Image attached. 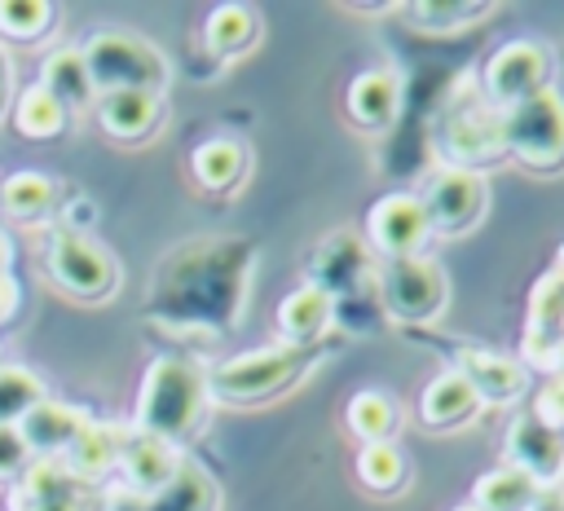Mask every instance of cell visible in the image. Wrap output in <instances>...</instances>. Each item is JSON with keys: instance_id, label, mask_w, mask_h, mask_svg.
<instances>
[{"instance_id": "6da1fadb", "label": "cell", "mask_w": 564, "mask_h": 511, "mask_svg": "<svg viewBox=\"0 0 564 511\" xmlns=\"http://www.w3.org/2000/svg\"><path fill=\"white\" fill-rule=\"evenodd\" d=\"M207 405V374L198 370V361L189 357H159L145 379H141V396H137V432L176 445L181 436H189L203 418Z\"/></svg>"}, {"instance_id": "7a4b0ae2", "label": "cell", "mask_w": 564, "mask_h": 511, "mask_svg": "<svg viewBox=\"0 0 564 511\" xmlns=\"http://www.w3.org/2000/svg\"><path fill=\"white\" fill-rule=\"evenodd\" d=\"M84 66L93 79V93H163L167 84V62L163 53L132 35V31H97L84 40Z\"/></svg>"}, {"instance_id": "3957f363", "label": "cell", "mask_w": 564, "mask_h": 511, "mask_svg": "<svg viewBox=\"0 0 564 511\" xmlns=\"http://www.w3.org/2000/svg\"><path fill=\"white\" fill-rule=\"evenodd\" d=\"M498 132H502V150L516 163L533 172L560 167L564 163V97L546 88L520 106H507V115L498 119Z\"/></svg>"}, {"instance_id": "277c9868", "label": "cell", "mask_w": 564, "mask_h": 511, "mask_svg": "<svg viewBox=\"0 0 564 511\" xmlns=\"http://www.w3.org/2000/svg\"><path fill=\"white\" fill-rule=\"evenodd\" d=\"M308 361V348H251L242 357H229L207 374V396L220 401H260L282 392Z\"/></svg>"}, {"instance_id": "5b68a950", "label": "cell", "mask_w": 564, "mask_h": 511, "mask_svg": "<svg viewBox=\"0 0 564 511\" xmlns=\"http://www.w3.org/2000/svg\"><path fill=\"white\" fill-rule=\"evenodd\" d=\"M419 207L427 216V229L436 233H463L471 229L489 207V181L471 167H436L419 185Z\"/></svg>"}, {"instance_id": "8992f818", "label": "cell", "mask_w": 564, "mask_h": 511, "mask_svg": "<svg viewBox=\"0 0 564 511\" xmlns=\"http://www.w3.org/2000/svg\"><path fill=\"white\" fill-rule=\"evenodd\" d=\"M445 273L436 260L423 256H401L388 260L379 273V300L397 322H432L445 308Z\"/></svg>"}, {"instance_id": "52a82bcc", "label": "cell", "mask_w": 564, "mask_h": 511, "mask_svg": "<svg viewBox=\"0 0 564 511\" xmlns=\"http://www.w3.org/2000/svg\"><path fill=\"white\" fill-rule=\"evenodd\" d=\"M44 264H48V278L79 300H101L115 286V260L88 233H75V229L53 233Z\"/></svg>"}, {"instance_id": "ba28073f", "label": "cell", "mask_w": 564, "mask_h": 511, "mask_svg": "<svg viewBox=\"0 0 564 511\" xmlns=\"http://www.w3.org/2000/svg\"><path fill=\"white\" fill-rule=\"evenodd\" d=\"M546 75H551V62L533 40H511L485 62V88L502 106H520L546 93Z\"/></svg>"}, {"instance_id": "9c48e42d", "label": "cell", "mask_w": 564, "mask_h": 511, "mask_svg": "<svg viewBox=\"0 0 564 511\" xmlns=\"http://www.w3.org/2000/svg\"><path fill=\"white\" fill-rule=\"evenodd\" d=\"M366 233L375 251H383L388 260H401V256H414L432 229L414 194H383L366 216Z\"/></svg>"}, {"instance_id": "30bf717a", "label": "cell", "mask_w": 564, "mask_h": 511, "mask_svg": "<svg viewBox=\"0 0 564 511\" xmlns=\"http://www.w3.org/2000/svg\"><path fill=\"white\" fill-rule=\"evenodd\" d=\"M507 458H511L507 467L524 471L533 485H546V480H555V476L564 471V441L546 427V418L524 414V418H516V427H511Z\"/></svg>"}, {"instance_id": "8fae6325", "label": "cell", "mask_w": 564, "mask_h": 511, "mask_svg": "<svg viewBox=\"0 0 564 511\" xmlns=\"http://www.w3.org/2000/svg\"><path fill=\"white\" fill-rule=\"evenodd\" d=\"M88 485L66 471V463H40L22 476V489L13 493V511H84Z\"/></svg>"}, {"instance_id": "7c38bea8", "label": "cell", "mask_w": 564, "mask_h": 511, "mask_svg": "<svg viewBox=\"0 0 564 511\" xmlns=\"http://www.w3.org/2000/svg\"><path fill=\"white\" fill-rule=\"evenodd\" d=\"M330 317H335V300L322 286H313V282L295 286L278 304V330H282V339L291 348H313L330 330Z\"/></svg>"}, {"instance_id": "4fadbf2b", "label": "cell", "mask_w": 564, "mask_h": 511, "mask_svg": "<svg viewBox=\"0 0 564 511\" xmlns=\"http://www.w3.org/2000/svg\"><path fill=\"white\" fill-rule=\"evenodd\" d=\"M119 467H123V480L132 493L141 498H154L181 467L176 449L167 441H154V436H123V449H119Z\"/></svg>"}, {"instance_id": "5bb4252c", "label": "cell", "mask_w": 564, "mask_h": 511, "mask_svg": "<svg viewBox=\"0 0 564 511\" xmlns=\"http://www.w3.org/2000/svg\"><path fill=\"white\" fill-rule=\"evenodd\" d=\"M370 269V251L361 247V238L352 233H330L322 238L317 256H313V286H322L330 300L335 295H348Z\"/></svg>"}, {"instance_id": "9a60e30c", "label": "cell", "mask_w": 564, "mask_h": 511, "mask_svg": "<svg viewBox=\"0 0 564 511\" xmlns=\"http://www.w3.org/2000/svg\"><path fill=\"white\" fill-rule=\"evenodd\" d=\"M348 115L357 128L366 132H383L397 110H401V84L392 70H361L352 84H348V97H344Z\"/></svg>"}, {"instance_id": "2e32d148", "label": "cell", "mask_w": 564, "mask_h": 511, "mask_svg": "<svg viewBox=\"0 0 564 511\" xmlns=\"http://www.w3.org/2000/svg\"><path fill=\"white\" fill-rule=\"evenodd\" d=\"M485 401L476 396V388L458 374V370H445V374H436L427 388H423V396H419V418L427 423V427H458V423H467L476 410H480Z\"/></svg>"}, {"instance_id": "e0dca14e", "label": "cell", "mask_w": 564, "mask_h": 511, "mask_svg": "<svg viewBox=\"0 0 564 511\" xmlns=\"http://www.w3.org/2000/svg\"><path fill=\"white\" fill-rule=\"evenodd\" d=\"M84 423H88L84 410L62 405V401H40V405L18 423V432H22V441L31 445V454H66L70 441L84 432Z\"/></svg>"}, {"instance_id": "ac0fdd59", "label": "cell", "mask_w": 564, "mask_h": 511, "mask_svg": "<svg viewBox=\"0 0 564 511\" xmlns=\"http://www.w3.org/2000/svg\"><path fill=\"white\" fill-rule=\"evenodd\" d=\"M97 123L115 141H141L159 128V97L154 93H101Z\"/></svg>"}, {"instance_id": "d6986e66", "label": "cell", "mask_w": 564, "mask_h": 511, "mask_svg": "<svg viewBox=\"0 0 564 511\" xmlns=\"http://www.w3.org/2000/svg\"><path fill=\"white\" fill-rule=\"evenodd\" d=\"M458 374L476 388L480 401H511V396L524 392V370H520V361H511V357H502V352H485V348H480V352H463Z\"/></svg>"}, {"instance_id": "ffe728a7", "label": "cell", "mask_w": 564, "mask_h": 511, "mask_svg": "<svg viewBox=\"0 0 564 511\" xmlns=\"http://www.w3.org/2000/svg\"><path fill=\"white\" fill-rule=\"evenodd\" d=\"M445 154H449V167H467L476 159L502 154L498 119H489V115H458V119H449V128H445Z\"/></svg>"}, {"instance_id": "44dd1931", "label": "cell", "mask_w": 564, "mask_h": 511, "mask_svg": "<svg viewBox=\"0 0 564 511\" xmlns=\"http://www.w3.org/2000/svg\"><path fill=\"white\" fill-rule=\"evenodd\" d=\"M119 449H123V436L115 427H101V423H84V432L70 441V449L62 454L66 458V471L79 476L84 485L106 476L115 463H119Z\"/></svg>"}, {"instance_id": "7402d4cb", "label": "cell", "mask_w": 564, "mask_h": 511, "mask_svg": "<svg viewBox=\"0 0 564 511\" xmlns=\"http://www.w3.org/2000/svg\"><path fill=\"white\" fill-rule=\"evenodd\" d=\"M40 88H44L48 97H57L66 110L88 106V97H93V79H88L84 53H79V48H57V53H48L44 66H40Z\"/></svg>"}, {"instance_id": "603a6c76", "label": "cell", "mask_w": 564, "mask_h": 511, "mask_svg": "<svg viewBox=\"0 0 564 511\" xmlns=\"http://www.w3.org/2000/svg\"><path fill=\"white\" fill-rule=\"evenodd\" d=\"M471 502H476V511H533L538 485L516 467H494L476 480Z\"/></svg>"}, {"instance_id": "cb8c5ba5", "label": "cell", "mask_w": 564, "mask_h": 511, "mask_svg": "<svg viewBox=\"0 0 564 511\" xmlns=\"http://www.w3.org/2000/svg\"><path fill=\"white\" fill-rule=\"evenodd\" d=\"M145 502L150 511H216V480L198 463H181L176 476Z\"/></svg>"}, {"instance_id": "d4e9b609", "label": "cell", "mask_w": 564, "mask_h": 511, "mask_svg": "<svg viewBox=\"0 0 564 511\" xmlns=\"http://www.w3.org/2000/svg\"><path fill=\"white\" fill-rule=\"evenodd\" d=\"M242 163H247V150L234 137H207L189 159L198 185H207V189H229L242 176Z\"/></svg>"}, {"instance_id": "484cf974", "label": "cell", "mask_w": 564, "mask_h": 511, "mask_svg": "<svg viewBox=\"0 0 564 511\" xmlns=\"http://www.w3.org/2000/svg\"><path fill=\"white\" fill-rule=\"evenodd\" d=\"M405 476H410L405 454H401L392 441H370V445L357 449V480H361L366 489L392 493V489L405 485Z\"/></svg>"}, {"instance_id": "4316f807", "label": "cell", "mask_w": 564, "mask_h": 511, "mask_svg": "<svg viewBox=\"0 0 564 511\" xmlns=\"http://www.w3.org/2000/svg\"><path fill=\"white\" fill-rule=\"evenodd\" d=\"M57 189L44 172H13L4 185H0V207L13 216V220H35L53 207Z\"/></svg>"}, {"instance_id": "83f0119b", "label": "cell", "mask_w": 564, "mask_h": 511, "mask_svg": "<svg viewBox=\"0 0 564 511\" xmlns=\"http://www.w3.org/2000/svg\"><path fill=\"white\" fill-rule=\"evenodd\" d=\"M203 40H207V48H216V53H242V48L256 40V13H251L247 4H220V9L207 13Z\"/></svg>"}, {"instance_id": "f1b7e54d", "label": "cell", "mask_w": 564, "mask_h": 511, "mask_svg": "<svg viewBox=\"0 0 564 511\" xmlns=\"http://www.w3.org/2000/svg\"><path fill=\"white\" fill-rule=\"evenodd\" d=\"M13 123H18V132H22V137L44 141V137H57V132L66 128V106H62L57 97H48L40 84H31V88L18 97Z\"/></svg>"}, {"instance_id": "f546056e", "label": "cell", "mask_w": 564, "mask_h": 511, "mask_svg": "<svg viewBox=\"0 0 564 511\" xmlns=\"http://www.w3.org/2000/svg\"><path fill=\"white\" fill-rule=\"evenodd\" d=\"M348 427H352V436H361V445H370V441H388V432H392V423H397V405H392V396L388 392H375V388H361L352 401H348Z\"/></svg>"}, {"instance_id": "4dcf8cb0", "label": "cell", "mask_w": 564, "mask_h": 511, "mask_svg": "<svg viewBox=\"0 0 564 511\" xmlns=\"http://www.w3.org/2000/svg\"><path fill=\"white\" fill-rule=\"evenodd\" d=\"M44 401V383L26 366H0V423L18 427Z\"/></svg>"}, {"instance_id": "1f68e13d", "label": "cell", "mask_w": 564, "mask_h": 511, "mask_svg": "<svg viewBox=\"0 0 564 511\" xmlns=\"http://www.w3.org/2000/svg\"><path fill=\"white\" fill-rule=\"evenodd\" d=\"M53 22V9L44 0H0V31L18 40H35Z\"/></svg>"}, {"instance_id": "d6a6232c", "label": "cell", "mask_w": 564, "mask_h": 511, "mask_svg": "<svg viewBox=\"0 0 564 511\" xmlns=\"http://www.w3.org/2000/svg\"><path fill=\"white\" fill-rule=\"evenodd\" d=\"M26 458H31V445L22 441V432L0 423V476H18L26 467Z\"/></svg>"}, {"instance_id": "836d02e7", "label": "cell", "mask_w": 564, "mask_h": 511, "mask_svg": "<svg viewBox=\"0 0 564 511\" xmlns=\"http://www.w3.org/2000/svg\"><path fill=\"white\" fill-rule=\"evenodd\" d=\"M101 511H150V502H145L141 493H132V489H115Z\"/></svg>"}, {"instance_id": "e575fe53", "label": "cell", "mask_w": 564, "mask_h": 511, "mask_svg": "<svg viewBox=\"0 0 564 511\" xmlns=\"http://www.w3.org/2000/svg\"><path fill=\"white\" fill-rule=\"evenodd\" d=\"M4 97H9V62L0 53V106H4Z\"/></svg>"}, {"instance_id": "d590c367", "label": "cell", "mask_w": 564, "mask_h": 511, "mask_svg": "<svg viewBox=\"0 0 564 511\" xmlns=\"http://www.w3.org/2000/svg\"><path fill=\"white\" fill-rule=\"evenodd\" d=\"M9 269V238H4V229H0V273Z\"/></svg>"}, {"instance_id": "8d00e7d4", "label": "cell", "mask_w": 564, "mask_h": 511, "mask_svg": "<svg viewBox=\"0 0 564 511\" xmlns=\"http://www.w3.org/2000/svg\"><path fill=\"white\" fill-rule=\"evenodd\" d=\"M458 511H476V507H458Z\"/></svg>"}]
</instances>
